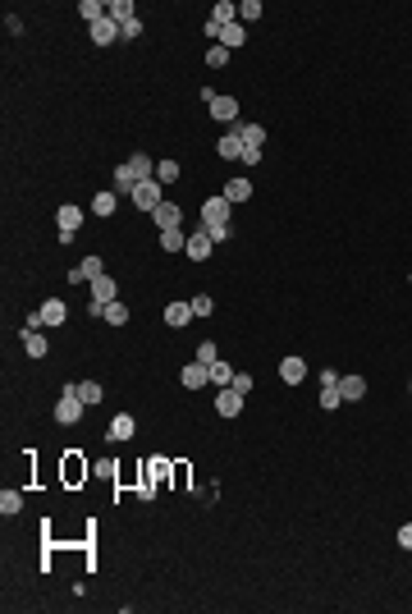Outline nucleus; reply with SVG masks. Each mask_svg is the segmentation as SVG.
Segmentation results:
<instances>
[{"label": "nucleus", "instance_id": "f257e3e1", "mask_svg": "<svg viewBox=\"0 0 412 614\" xmlns=\"http://www.w3.org/2000/svg\"><path fill=\"white\" fill-rule=\"evenodd\" d=\"M83 399H78V381L65 385V395H60V404H55V422L60 427H74V422H83Z\"/></svg>", "mask_w": 412, "mask_h": 614}, {"label": "nucleus", "instance_id": "f03ea898", "mask_svg": "<svg viewBox=\"0 0 412 614\" xmlns=\"http://www.w3.org/2000/svg\"><path fill=\"white\" fill-rule=\"evenodd\" d=\"M129 198L138 202L142 211H156V207H161V202H165V184H161V179H142V184L133 188Z\"/></svg>", "mask_w": 412, "mask_h": 614}, {"label": "nucleus", "instance_id": "7ed1b4c3", "mask_svg": "<svg viewBox=\"0 0 412 614\" xmlns=\"http://www.w3.org/2000/svg\"><path fill=\"white\" fill-rule=\"evenodd\" d=\"M55 225H60V239H74L78 230H83V207H74V202H65V207L55 211Z\"/></svg>", "mask_w": 412, "mask_h": 614}, {"label": "nucleus", "instance_id": "20e7f679", "mask_svg": "<svg viewBox=\"0 0 412 614\" xmlns=\"http://www.w3.org/2000/svg\"><path fill=\"white\" fill-rule=\"evenodd\" d=\"M97 275H106V262H101V257L92 253V257H83V262H78L74 271H69V285H92Z\"/></svg>", "mask_w": 412, "mask_h": 614}, {"label": "nucleus", "instance_id": "39448f33", "mask_svg": "<svg viewBox=\"0 0 412 614\" xmlns=\"http://www.w3.org/2000/svg\"><path fill=\"white\" fill-rule=\"evenodd\" d=\"M152 220H156V230H179V225H184V207H179V202H170V198H165L161 202V207H156L152 211Z\"/></svg>", "mask_w": 412, "mask_h": 614}, {"label": "nucleus", "instance_id": "423d86ee", "mask_svg": "<svg viewBox=\"0 0 412 614\" xmlns=\"http://www.w3.org/2000/svg\"><path fill=\"white\" fill-rule=\"evenodd\" d=\"M87 303H101V307L120 303V285H115V275H97V280H92V298H87Z\"/></svg>", "mask_w": 412, "mask_h": 614}, {"label": "nucleus", "instance_id": "0eeeda50", "mask_svg": "<svg viewBox=\"0 0 412 614\" xmlns=\"http://www.w3.org/2000/svg\"><path fill=\"white\" fill-rule=\"evenodd\" d=\"M179 385H184V390H202V385H211V367L193 358L184 372H179Z\"/></svg>", "mask_w": 412, "mask_h": 614}, {"label": "nucleus", "instance_id": "6e6552de", "mask_svg": "<svg viewBox=\"0 0 412 614\" xmlns=\"http://www.w3.org/2000/svg\"><path fill=\"white\" fill-rule=\"evenodd\" d=\"M188 321H193V303H188V298H174V303L165 307V326H170V330H184Z\"/></svg>", "mask_w": 412, "mask_h": 614}, {"label": "nucleus", "instance_id": "1a4fd4ad", "mask_svg": "<svg viewBox=\"0 0 412 614\" xmlns=\"http://www.w3.org/2000/svg\"><path fill=\"white\" fill-rule=\"evenodd\" d=\"M229 207H234V202H229L225 193H220V198H206L202 202V220L206 225H220V220H229Z\"/></svg>", "mask_w": 412, "mask_h": 614}, {"label": "nucleus", "instance_id": "9d476101", "mask_svg": "<svg viewBox=\"0 0 412 614\" xmlns=\"http://www.w3.org/2000/svg\"><path fill=\"white\" fill-rule=\"evenodd\" d=\"M87 33H92V42H97V46H110V42H120V23L106 14V19H97Z\"/></svg>", "mask_w": 412, "mask_h": 614}, {"label": "nucleus", "instance_id": "9b49d317", "mask_svg": "<svg viewBox=\"0 0 412 614\" xmlns=\"http://www.w3.org/2000/svg\"><path fill=\"white\" fill-rule=\"evenodd\" d=\"M216 413H220V417H239V413H243V395L234 390V385L216 395Z\"/></svg>", "mask_w": 412, "mask_h": 614}, {"label": "nucleus", "instance_id": "f8f14e48", "mask_svg": "<svg viewBox=\"0 0 412 614\" xmlns=\"http://www.w3.org/2000/svg\"><path fill=\"white\" fill-rule=\"evenodd\" d=\"M211 248H216V243L206 239L202 230H193V234H188V248H184V253H188V262H206V257H211Z\"/></svg>", "mask_w": 412, "mask_h": 614}, {"label": "nucleus", "instance_id": "ddd939ff", "mask_svg": "<svg viewBox=\"0 0 412 614\" xmlns=\"http://www.w3.org/2000/svg\"><path fill=\"white\" fill-rule=\"evenodd\" d=\"M243 147H248V143H243V138H239V129H229L225 138H220V143H216V152L225 156V161H243Z\"/></svg>", "mask_w": 412, "mask_h": 614}, {"label": "nucleus", "instance_id": "4468645a", "mask_svg": "<svg viewBox=\"0 0 412 614\" xmlns=\"http://www.w3.org/2000/svg\"><path fill=\"white\" fill-rule=\"evenodd\" d=\"M280 381L284 385H303L307 381V362L303 358H284L280 362Z\"/></svg>", "mask_w": 412, "mask_h": 614}, {"label": "nucleus", "instance_id": "2eb2a0df", "mask_svg": "<svg viewBox=\"0 0 412 614\" xmlns=\"http://www.w3.org/2000/svg\"><path fill=\"white\" fill-rule=\"evenodd\" d=\"M211 115H216L220 124H239V101H234V97H216V101H211Z\"/></svg>", "mask_w": 412, "mask_h": 614}, {"label": "nucleus", "instance_id": "dca6fc26", "mask_svg": "<svg viewBox=\"0 0 412 614\" xmlns=\"http://www.w3.org/2000/svg\"><path fill=\"white\" fill-rule=\"evenodd\" d=\"M110 440H133L138 436V422H133L129 413H120V417H110V431H106Z\"/></svg>", "mask_w": 412, "mask_h": 614}, {"label": "nucleus", "instance_id": "f3484780", "mask_svg": "<svg viewBox=\"0 0 412 614\" xmlns=\"http://www.w3.org/2000/svg\"><path fill=\"white\" fill-rule=\"evenodd\" d=\"M339 395H344V404H358L367 395V381L362 376H339Z\"/></svg>", "mask_w": 412, "mask_h": 614}, {"label": "nucleus", "instance_id": "a211bd4d", "mask_svg": "<svg viewBox=\"0 0 412 614\" xmlns=\"http://www.w3.org/2000/svg\"><path fill=\"white\" fill-rule=\"evenodd\" d=\"M19 340H23V349H28V358H46V349H51L42 330H19Z\"/></svg>", "mask_w": 412, "mask_h": 614}, {"label": "nucleus", "instance_id": "6ab92c4d", "mask_svg": "<svg viewBox=\"0 0 412 614\" xmlns=\"http://www.w3.org/2000/svg\"><path fill=\"white\" fill-rule=\"evenodd\" d=\"M229 129H239V138L248 147H261V152H266V124H229Z\"/></svg>", "mask_w": 412, "mask_h": 614}, {"label": "nucleus", "instance_id": "aec40b11", "mask_svg": "<svg viewBox=\"0 0 412 614\" xmlns=\"http://www.w3.org/2000/svg\"><path fill=\"white\" fill-rule=\"evenodd\" d=\"M211 23H216V28H229V23H239V5H234V0H216V10H211Z\"/></svg>", "mask_w": 412, "mask_h": 614}, {"label": "nucleus", "instance_id": "412c9836", "mask_svg": "<svg viewBox=\"0 0 412 614\" xmlns=\"http://www.w3.org/2000/svg\"><path fill=\"white\" fill-rule=\"evenodd\" d=\"M138 184H142V179L133 175V165H129V161H120V165H115V193H133Z\"/></svg>", "mask_w": 412, "mask_h": 614}, {"label": "nucleus", "instance_id": "4be33fe9", "mask_svg": "<svg viewBox=\"0 0 412 614\" xmlns=\"http://www.w3.org/2000/svg\"><path fill=\"white\" fill-rule=\"evenodd\" d=\"M243 42H248V28H243V23H229V28H220V46H225V51H239Z\"/></svg>", "mask_w": 412, "mask_h": 614}, {"label": "nucleus", "instance_id": "5701e85b", "mask_svg": "<svg viewBox=\"0 0 412 614\" xmlns=\"http://www.w3.org/2000/svg\"><path fill=\"white\" fill-rule=\"evenodd\" d=\"M115 207H120V193L115 188H106V193L92 198V216H115Z\"/></svg>", "mask_w": 412, "mask_h": 614}, {"label": "nucleus", "instance_id": "b1692460", "mask_svg": "<svg viewBox=\"0 0 412 614\" xmlns=\"http://www.w3.org/2000/svg\"><path fill=\"white\" fill-rule=\"evenodd\" d=\"M65 317H69V307L60 303V298H46V303H42V321H46V326H65Z\"/></svg>", "mask_w": 412, "mask_h": 614}, {"label": "nucleus", "instance_id": "393cba45", "mask_svg": "<svg viewBox=\"0 0 412 614\" xmlns=\"http://www.w3.org/2000/svg\"><path fill=\"white\" fill-rule=\"evenodd\" d=\"M197 230H202L211 243H229V239H234V225H229V220H220V225H206V220H197Z\"/></svg>", "mask_w": 412, "mask_h": 614}, {"label": "nucleus", "instance_id": "a878e982", "mask_svg": "<svg viewBox=\"0 0 412 614\" xmlns=\"http://www.w3.org/2000/svg\"><path fill=\"white\" fill-rule=\"evenodd\" d=\"M225 198L234 202V207H239V202H248V198H252V179H243V175L229 179V184H225Z\"/></svg>", "mask_w": 412, "mask_h": 614}, {"label": "nucleus", "instance_id": "bb28decb", "mask_svg": "<svg viewBox=\"0 0 412 614\" xmlns=\"http://www.w3.org/2000/svg\"><path fill=\"white\" fill-rule=\"evenodd\" d=\"M211 385H220V390H229V385H234V367H229L225 358L211 362Z\"/></svg>", "mask_w": 412, "mask_h": 614}, {"label": "nucleus", "instance_id": "cd10ccee", "mask_svg": "<svg viewBox=\"0 0 412 614\" xmlns=\"http://www.w3.org/2000/svg\"><path fill=\"white\" fill-rule=\"evenodd\" d=\"M133 10H138L133 0H110V5H106V14H110V19H115V23H129V19H138V14H133Z\"/></svg>", "mask_w": 412, "mask_h": 614}, {"label": "nucleus", "instance_id": "c85d7f7f", "mask_svg": "<svg viewBox=\"0 0 412 614\" xmlns=\"http://www.w3.org/2000/svg\"><path fill=\"white\" fill-rule=\"evenodd\" d=\"M188 248V234L184 230H165L161 234V253H184Z\"/></svg>", "mask_w": 412, "mask_h": 614}, {"label": "nucleus", "instance_id": "c756f323", "mask_svg": "<svg viewBox=\"0 0 412 614\" xmlns=\"http://www.w3.org/2000/svg\"><path fill=\"white\" fill-rule=\"evenodd\" d=\"M78 399L92 408V404H101V399H106V390H101V381H78Z\"/></svg>", "mask_w": 412, "mask_h": 614}, {"label": "nucleus", "instance_id": "7c9ffc66", "mask_svg": "<svg viewBox=\"0 0 412 614\" xmlns=\"http://www.w3.org/2000/svg\"><path fill=\"white\" fill-rule=\"evenodd\" d=\"M78 14H83L87 28H92L97 19H106V5H101V0H78Z\"/></svg>", "mask_w": 412, "mask_h": 614}, {"label": "nucleus", "instance_id": "2f4dec72", "mask_svg": "<svg viewBox=\"0 0 412 614\" xmlns=\"http://www.w3.org/2000/svg\"><path fill=\"white\" fill-rule=\"evenodd\" d=\"M156 179H161L165 188L179 184V161H156Z\"/></svg>", "mask_w": 412, "mask_h": 614}, {"label": "nucleus", "instance_id": "473e14b6", "mask_svg": "<svg viewBox=\"0 0 412 614\" xmlns=\"http://www.w3.org/2000/svg\"><path fill=\"white\" fill-rule=\"evenodd\" d=\"M19 509H23V495L19 491H0V514L10 518V514H19Z\"/></svg>", "mask_w": 412, "mask_h": 614}, {"label": "nucleus", "instance_id": "72a5a7b5", "mask_svg": "<svg viewBox=\"0 0 412 614\" xmlns=\"http://www.w3.org/2000/svg\"><path fill=\"white\" fill-rule=\"evenodd\" d=\"M339 404H344V395H339V385H321V408H326V413H335Z\"/></svg>", "mask_w": 412, "mask_h": 614}, {"label": "nucleus", "instance_id": "f704fd0d", "mask_svg": "<svg viewBox=\"0 0 412 614\" xmlns=\"http://www.w3.org/2000/svg\"><path fill=\"white\" fill-rule=\"evenodd\" d=\"M87 472H92V468H87L78 454H69V463H65V482H78V477H87Z\"/></svg>", "mask_w": 412, "mask_h": 614}, {"label": "nucleus", "instance_id": "c9c22d12", "mask_svg": "<svg viewBox=\"0 0 412 614\" xmlns=\"http://www.w3.org/2000/svg\"><path fill=\"white\" fill-rule=\"evenodd\" d=\"M206 65H211V69H225L229 65V51H225V46H206Z\"/></svg>", "mask_w": 412, "mask_h": 614}, {"label": "nucleus", "instance_id": "e433bc0d", "mask_svg": "<svg viewBox=\"0 0 412 614\" xmlns=\"http://www.w3.org/2000/svg\"><path fill=\"white\" fill-rule=\"evenodd\" d=\"M211 312H216V298H211V294H197L193 298V317H211Z\"/></svg>", "mask_w": 412, "mask_h": 614}, {"label": "nucleus", "instance_id": "4c0bfd02", "mask_svg": "<svg viewBox=\"0 0 412 614\" xmlns=\"http://www.w3.org/2000/svg\"><path fill=\"white\" fill-rule=\"evenodd\" d=\"M220 358V349H216V340H202L197 344V362H206V367H211V362Z\"/></svg>", "mask_w": 412, "mask_h": 614}, {"label": "nucleus", "instance_id": "58836bf2", "mask_svg": "<svg viewBox=\"0 0 412 614\" xmlns=\"http://www.w3.org/2000/svg\"><path fill=\"white\" fill-rule=\"evenodd\" d=\"M106 321H110V326H124V321H129V307H124V303H110L106 307Z\"/></svg>", "mask_w": 412, "mask_h": 614}, {"label": "nucleus", "instance_id": "ea45409f", "mask_svg": "<svg viewBox=\"0 0 412 614\" xmlns=\"http://www.w3.org/2000/svg\"><path fill=\"white\" fill-rule=\"evenodd\" d=\"M120 37H124V42H138V37H142V19H129V23H120Z\"/></svg>", "mask_w": 412, "mask_h": 614}, {"label": "nucleus", "instance_id": "a19ab883", "mask_svg": "<svg viewBox=\"0 0 412 614\" xmlns=\"http://www.w3.org/2000/svg\"><path fill=\"white\" fill-rule=\"evenodd\" d=\"M243 19H261V0H243V5H239V23Z\"/></svg>", "mask_w": 412, "mask_h": 614}, {"label": "nucleus", "instance_id": "79ce46f5", "mask_svg": "<svg viewBox=\"0 0 412 614\" xmlns=\"http://www.w3.org/2000/svg\"><path fill=\"white\" fill-rule=\"evenodd\" d=\"M252 385H257V381H252V376H248V372H234V390H239V395H243V399H248V395H252Z\"/></svg>", "mask_w": 412, "mask_h": 614}, {"label": "nucleus", "instance_id": "37998d69", "mask_svg": "<svg viewBox=\"0 0 412 614\" xmlns=\"http://www.w3.org/2000/svg\"><path fill=\"white\" fill-rule=\"evenodd\" d=\"M261 156H266L261 147H243V165H261Z\"/></svg>", "mask_w": 412, "mask_h": 614}, {"label": "nucleus", "instance_id": "c03bdc74", "mask_svg": "<svg viewBox=\"0 0 412 614\" xmlns=\"http://www.w3.org/2000/svg\"><path fill=\"white\" fill-rule=\"evenodd\" d=\"M92 472H97V477H115V463L101 459V463H92Z\"/></svg>", "mask_w": 412, "mask_h": 614}, {"label": "nucleus", "instance_id": "a18cd8bd", "mask_svg": "<svg viewBox=\"0 0 412 614\" xmlns=\"http://www.w3.org/2000/svg\"><path fill=\"white\" fill-rule=\"evenodd\" d=\"M399 546H403V550H412V523H408V527H399Z\"/></svg>", "mask_w": 412, "mask_h": 614}]
</instances>
